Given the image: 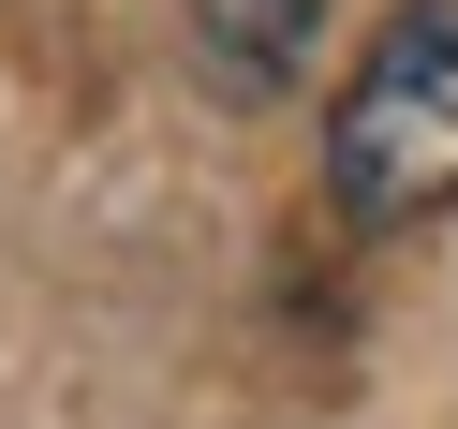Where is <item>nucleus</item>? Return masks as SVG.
<instances>
[{"instance_id": "nucleus-2", "label": "nucleus", "mask_w": 458, "mask_h": 429, "mask_svg": "<svg viewBox=\"0 0 458 429\" xmlns=\"http://www.w3.org/2000/svg\"><path fill=\"white\" fill-rule=\"evenodd\" d=\"M192 15H208V74L222 90H281V74H296L310 0H192Z\"/></svg>"}, {"instance_id": "nucleus-1", "label": "nucleus", "mask_w": 458, "mask_h": 429, "mask_svg": "<svg viewBox=\"0 0 458 429\" xmlns=\"http://www.w3.org/2000/svg\"><path fill=\"white\" fill-rule=\"evenodd\" d=\"M326 208L340 222H444L458 208V0H399L369 30L340 133H326Z\"/></svg>"}]
</instances>
